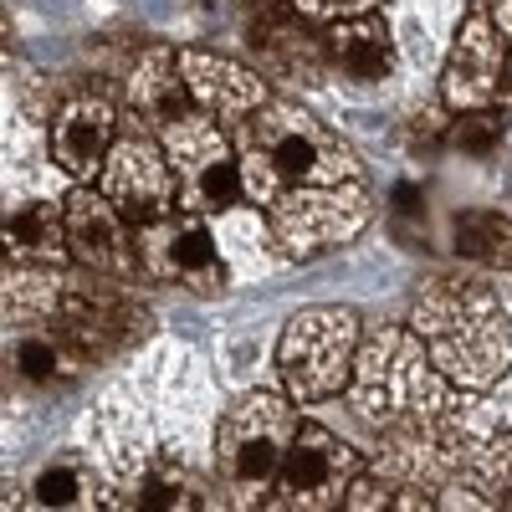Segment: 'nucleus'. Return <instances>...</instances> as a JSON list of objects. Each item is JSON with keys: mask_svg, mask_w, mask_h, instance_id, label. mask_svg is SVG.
Segmentation results:
<instances>
[{"mask_svg": "<svg viewBox=\"0 0 512 512\" xmlns=\"http://www.w3.org/2000/svg\"><path fill=\"white\" fill-rule=\"evenodd\" d=\"M349 410L369 431H441L466 410V395L431 364L425 344L395 323H379L364 333L354 374H349Z\"/></svg>", "mask_w": 512, "mask_h": 512, "instance_id": "nucleus-2", "label": "nucleus"}, {"mask_svg": "<svg viewBox=\"0 0 512 512\" xmlns=\"http://www.w3.org/2000/svg\"><path fill=\"white\" fill-rule=\"evenodd\" d=\"M164 139V154L180 175V205L185 210H226L236 195H246V180H241V149H236V134L226 123H216L210 113L190 108L185 118L154 128Z\"/></svg>", "mask_w": 512, "mask_h": 512, "instance_id": "nucleus-8", "label": "nucleus"}, {"mask_svg": "<svg viewBox=\"0 0 512 512\" xmlns=\"http://www.w3.org/2000/svg\"><path fill=\"white\" fill-rule=\"evenodd\" d=\"M67 241H72V262L93 267L103 277H118V282L144 277L139 226H128L118 216V205L93 185H77L67 195Z\"/></svg>", "mask_w": 512, "mask_h": 512, "instance_id": "nucleus-13", "label": "nucleus"}, {"mask_svg": "<svg viewBox=\"0 0 512 512\" xmlns=\"http://www.w3.org/2000/svg\"><path fill=\"white\" fill-rule=\"evenodd\" d=\"M395 216L400 221H420V185H400L395 190Z\"/></svg>", "mask_w": 512, "mask_h": 512, "instance_id": "nucleus-29", "label": "nucleus"}, {"mask_svg": "<svg viewBox=\"0 0 512 512\" xmlns=\"http://www.w3.org/2000/svg\"><path fill=\"white\" fill-rule=\"evenodd\" d=\"M98 190L118 205V216L128 226H149V221H164L169 210H180V175L164 154V139L134 108L123 113V128L98 175Z\"/></svg>", "mask_w": 512, "mask_h": 512, "instance_id": "nucleus-9", "label": "nucleus"}, {"mask_svg": "<svg viewBox=\"0 0 512 512\" xmlns=\"http://www.w3.org/2000/svg\"><path fill=\"white\" fill-rule=\"evenodd\" d=\"M236 134L241 149V180L256 205H267L282 190H303V185H344L364 180L359 154L333 134L328 123H318L308 108L297 103H262Z\"/></svg>", "mask_w": 512, "mask_h": 512, "instance_id": "nucleus-3", "label": "nucleus"}, {"mask_svg": "<svg viewBox=\"0 0 512 512\" xmlns=\"http://www.w3.org/2000/svg\"><path fill=\"white\" fill-rule=\"evenodd\" d=\"M364 472V461L349 441H338L328 425L318 420H297L287 461L277 472L272 502L277 512H328V507H344L349 482Z\"/></svg>", "mask_w": 512, "mask_h": 512, "instance_id": "nucleus-10", "label": "nucleus"}, {"mask_svg": "<svg viewBox=\"0 0 512 512\" xmlns=\"http://www.w3.org/2000/svg\"><path fill=\"white\" fill-rule=\"evenodd\" d=\"M410 333L461 395H487L512 374V328L497 292L477 277L436 272L410 303Z\"/></svg>", "mask_w": 512, "mask_h": 512, "instance_id": "nucleus-1", "label": "nucleus"}, {"mask_svg": "<svg viewBox=\"0 0 512 512\" xmlns=\"http://www.w3.org/2000/svg\"><path fill=\"white\" fill-rule=\"evenodd\" d=\"M139 262L149 282H169L185 287L195 297H216L231 287V272L216 251V236H210L200 210H169L164 221L139 226Z\"/></svg>", "mask_w": 512, "mask_h": 512, "instance_id": "nucleus-11", "label": "nucleus"}, {"mask_svg": "<svg viewBox=\"0 0 512 512\" xmlns=\"http://www.w3.org/2000/svg\"><path fill=\"white\" fill-rule=\"evenodd\" d=\"M482 11H487V21L497 26V36L512 41V0H482Z\"/></svg>", "mask_w": 512, "mask_h": 512, "instance_id": "nucleus-28", "label": "nucleus"}, {"mask_svg": "<svg viewBox=\"0 0 512 512\" xmlns=\"http://www.w3.org/2000/svg\"><path fill=\"white\" fill-rule=\"evenodd\" d=\"M502 502H507V507H512V492H507V497H502Z\"/></svg>", "mask_w": 512, "mask_h": 512, "instance_id": "nucleus-31", "label": "nucleus"}, {"mask_svg": "<svg viewBox=\"0 0 512 512\" xmlns=\"http://www.w3.org/2000/svg\"><path fill=\"white\" fill-rule=\"evenodd\" d=\"M364 344L354 308H303L277 338V374L297 405H318L349 390V374Z\"/></svg>", "mask_w": 512, "mask_h": 512, "instance_id": "nucleus-6", "label": "nucleus"}, {"mask_svg": "<svg viewBox=\"0 0 512 512\" xmlns=\"http://www.w3.org/2000/svg\"><path fill=\"white\" fill-rule=\"evenodd\" d=\"M11 374H21L36 390H57L72 374H82V364L52 323H26V333L11 338Z\"/></svg>", "mask_w": 512, "mask_h": 512, "instance_id": "nucleus-20", "label": "nucleus"}, {"mask_svg": "<svg viewBox=\"0 0 512 512\" xmlns=\"http://www.w3.org/2000/svg\"><path fill=\"white\" fill-rule=\"evenodd\" d=\"M502 139H507V118H502V108L492 103V108H472V113H456L451 118V149L456 154H466V159H487V154H497L502 149Z\"/></svg>", "mask_w": 512, "mask_h": 512, "instance_id": "nucleus-23", "label": "nucleus"}, {"mask_svg": "<svg viewBox=\"0 0 512 512\" xmlns=\"http://www.w3.org/2000/svg\"><path fill=\"white\" fill-rule=\"evenodd\" d=\"M180 77L190 88V103L200 113H210L216 123H226V128H241L262 103H272L262 72H251V67H241V62H231L221 52H205V47L180 52Z\"/></svg>", "mask_w": 512, "mask_h": 512, "instance_id": "nucleus-15", "label": "nucleus"}, {"mask_svg": "<svg viewBox=\"0 0 512 512\" xmlns=\"http://www.w3.org/2000/svg\"><path fill=\"white\" fill-rule=\"evenodd\" d=\"M31 497L41 507H98V502H108V497H93V482L77 461H52L47 472L31 482Z\"/></svg>", "mask_w": 512, "mask_h": 512, "instance_id": "nucleus-24", "label": "nucleus"}, {"mask_svg": "<svg viewBox=\"0 0 512 512\" xmlns=\"http://www.w3.org/2000/svg\"><path fill=\"white\" fill-rule=\"evenodd\" d=\"M287 6L308 26H333V21H349V16H369L379 0H287Z\"/></svg>", "mask_w": 512, "mask_h": 512, "instance_id": "nucleus-27", "label": "nucleus"}, {"mask_svg": "<svg viewBox=\"0 0 512 512\" xmlns=\"http://www.w3.org/2000/svg\"><path fill=\"white\" fill-rule=\"evenodd\" d=\"M21 88H26L21 108H26V118H36V123H52L57 108L67 103V93H72V88H62V77H47V72H31Z\"/></svg>", "mask_w": 512, "mask_h": 512, "instance_id": "nucleus-26", "label": "nucleus"}, {"mask_svg": "<svg viewBox=\"0 0 512 512\" xmlns=\"http://www.w3.org/2000/svg\"><path fill=\"white\" fill-rule=\"evenodd\" d=\"M113 507H144V512H200V507H210V497H205V482H200V477H190L185 466L159 461V466H149V472L134 482V497H123V502H113Z\"/></svg>", "mask_w": 512, "mask_h": 512, "instance_id": "nucleus-22", "label": "nucleus"}, {"mask_svg": "<svg viewBox=\"0 0 512 512\" xmlns=\"http://www.w3.org/2000/svg\"><path fill=\"white\" fill-rule=\"evenodd\" d=\"M451 108L446 103H431V108H415L410 113V123H405V144H410V154H436L446 139H451Z\"/></svg>", "mask_w": 512, "mask_h": 512, "instance_id": "nucleus-25", "label": "nucleus"}, {"mask_svg": "<svg viewBox=\"0 0 512 512\" xmlns=\"http://www.w3.org/2000/svg\"><path fill=\"white\" fill-rule=\"evenodd\" d=\"M497 103L512 108V41H507V57H502V77H497Z\"/></svg>", "mask_w": 512, "mask_h": 512, "instance_id": "nucleus-30", "label": "nucleus"}, {"mask_svg": "<svg viewBox=\"0 0 512 512\" xmlns=\"http://www.w3.org/2000/svg\"><path fill=\"white\" fill-rule=\"evenodd\" d=\"M502 57H507V41H502L497 26L487 21L482 0H472V11L461 16V31H456V41H451L446 72H441V103H446L451 113L492 108V103H497Z\"/></svg>", "mask_w": 512, "mask_h": 512, "instance_id": "nucleus-14", "label": "nucleus"}, {"mask_svg": "<svg viewBox=\"0 0 512 512\" xmlns=\"http://www.w3.org/2000/svg\"><path fill=\"white\" fill-rule=\"evenodd\" d=\"M6 262L21 267H67L72 241H67V205L31 200L6 216Z\"/></svg>", "mask_w": 512, "mask_h": 512, "instance_id": "nucleus-19", "label": "nucleus"}, {"mask_svg": "<svg viewBox=\"0 0 512 512\" xmlns=\"http://www.w3.org/2000/svg\"><path fill=\"white\" fill-rule=\"evenodd\" d=\"M47 128H52V159L62 175L72 185H98L123 128V108L113 103L108 88H72Z\"/></svg>", "mask_w": 512, "mask_h": 512, "instance_id": "nucleus-12", "label": "nucleus"}, {"mask_svg": "<svg viewBox=\"0 0 512 512\" xmlns=\"http://www.w3.org/2000/svg\"><path fill=\"white\" fill-rule=\"evenodd\" d=\"M451 246L477 267L512 272V216L507 210H461L451 226Z\"/></svg>", "mask_w": 512, "mask_h": 512, "instance_id": "nucleus-21", "label": "nucleus"}, {"mask_svg": "<svg viewBox=\"0 0 512 512\" xmlns=\"http://www.w3.org/2000/svg\"><path fill=\"white\" fill-rule=\"evenodd\" d=\"M262 210H267L272 241L292 256V262H313V256L344 251V246L359 241L364 226L374 221V200H369L364 180L282 190V195H272Z\"/></svg>", "mask_w": 512, "mask_h": 512, "instance_id": "nucleus-7", "label": "nucleus"}, {"mask_svg": "<svg viewBox=\"0 0 512 512\" xmlns=\"http://www.w3.org/2000/svg\"><path fill=\"white\" fill-rule=\"evenodd\" d=\"M123 93H128V108H134L149 128H164L185 118L195 103H190V88L180 77V52L164 47V41H144L134 67L123 72Z\"/></svg>", "mask_w": 512, "mask_h": 512, "instance_id": "nucleus-17", "label": "nucleus"}, {"mask_svg": "<svg viewBox=\"0 0 512 512\" xmlns=\"http://www.w3.org/2000/svg\"><path fill=\"white\" fill-rule=\"evenodd\" d=\"M41 323H52L62 333V344L77 354L82 369H93L123 349H134L139 338L154 333V313L139 303L134 292H123L118 277L108 282L103 272L82 267V272H57L52 287V308Z\"/></svg>", "mask_w": 512, "mask_h": 512, "instance_id": "nucleus-5", "label": "nucleus"}, {"mask_svg": "<svg viewBox=\"0 0 512 512\" xmlns=\"http://www.w3.org/2000/svg\"><path fill=\"white\" fill-rule=\"evenodd\" d=\"M323 47H328V67L349 82H364V88L395 72V41H390V26L379 21V11L323 26Z\"/></svg>", "mask_w": 512, "mask_h": 512, "instance_id": "nucleus-18", "label": "nucleus"}, {"mask_svg": "<svg viewBox=\"0 0 512 512\" xmlns=\"http://www.w3.org/2000/svg\"><path fill=\"white\" fill-rule=\"evenodd\" d=\"M251 47L267 57V72L287 77V82H308L318 88L328 72V47L323 36L308 31V21L297 16L287 0H262L251 16Z\"/></svg>", "mask_w": 512, "mask_h": 512, "instance_id": "nucleus-16", "label": "nucleus"}, {"mask_svg": "<svg viewBox=\"0 0 512 512\" xmlns=\"http://www.w3.org/2000/svg\"><path fill=\"white\" fill-rule=\"evenodd\" d=\"M292 431H297V400L272 395V390H251L221 415L216 482L226 487L231 507H267L272 502Z\"/></svg>", "mask_w": 512, "mask_h": 512, "instance_id": "nucleus-4", "label": "nucleus"}]
</instances>
